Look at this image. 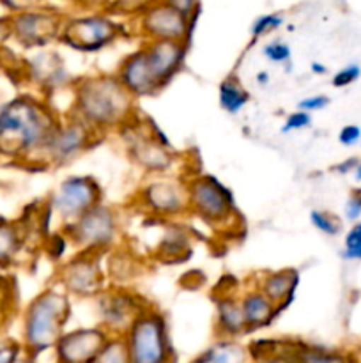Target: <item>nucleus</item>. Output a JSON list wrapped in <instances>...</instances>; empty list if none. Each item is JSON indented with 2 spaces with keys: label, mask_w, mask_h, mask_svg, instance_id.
<instances>
[{
  "label": "nucleus",
  "mask_w": 361,
  "mask_h": 363,
  "mask_svg": "<svg viewBox=\"0 0 361 363\" xmlns=\"http://www.w3.org/2000/svg\"><path fill=\"white\" fill-rule=\"evenodd\" d=\"M62 116L39 94L13 96L0 105V160L32 165Z\"/></svg>",
  "instance_id": "nucleus-1"
},
{
  "label": "nucleus",
  "mask_w": 361,
  "mask_h": 363,
  "mask_svg": "<svg viewBox=\"0 0 361 363\" xmlns=\"http://www.w3.org/2000/svg\"><path fill=\"white\" fill-rule=\"evenodd\" d=\"M69 116L78 117L101 137L115 133L138 113L137 99L124 89L115 73H94L71 85Z\"/></svg>",
  "instance_id": "nucleus-2"
},
{
  "label": "nucleus",
  "mask_w": 361,
  "mask_h": 363,
  "mask_svg": "<svg viewBox=\"0 0 361 363\" xmlns=\"http://www.w3.org/2000/svg\"><path fill=\"white\" fill-rule=\"evenodd\" d=\"M71 318V296L57 284L35 294L25 307L21 319V346L25 353L38 358L53 350L66 332Z\"/></svg>",
  "instance_id": "nucleus-3"
},
{
  "label": "nucleus",
  "mask_w": 361,
  "mask_h": 363,
  "mask_svg": "<svg viewBox=\"0 0 361 363\" xmlns=\"http://www.w3.org/2000/svg\"><path fill=\"white\" fill-rule=\"evenodd\" d=\"M115 135L120 137L127 160L145 176L172 174L176 169L177 155L172 144L149 117L140 119V113H137L122 124Z\"/></svg>",
  "instance_id": "nucleus-4"
},
{
  "label": "nucleus",
  "mask_w": 361,
  "mask_h": 363,
  "mask_svg": "<svg viewBox=\"0 0 361 363\" xmlns=\"http://www.w3.org/2000/svg\"><path fill=\"white\" fill-rule=\"evenodd\" d=\"M127 27L110 11H91L64 20L59 43L78 53L92 55L126 35Z\"/></svg>",
  "instance_id": "nucleus-5"
},
{
  "label": "nucleus",
  "mask_w": 361,
  "mask_h": 363,
  "mask_svg": "<svg viewBox=\"0 0 361 363\" xmlns=\"http://www.w3.org/2000/svg\"><path fill=\"white\" fill-rule=\"evenodd\" d=\"M186 179L191 216L216 230H227L236 225L239 211L229 186L211 174H193Z\"/></svg>",
  "instance_id": "nucleus-6"
},
{
  "label": "nucleus",
  "mask_w": 361,
  "mask_h": 363,
  "mask_svg": "<svg viewBox=\"0 0 361 363\" xmlns=\"http://www.w3.org/2000/svg\"><path fill=\"white\" fill-rule=\"evenodd\" d=\"M133 202L142 213L158 222L190 216V191L186 177L161 174L147 176L134 191Z\"/></svg>",
  "instance_id": "nucleus-7"
},
{
  "label": "nucleus",
  "mask_w": 361,
  "mask_h": 363,
  "mask_svg": "<svg viewBox=\"0 0 361 363\" xmlns=\"http://www.w3.org/2000/svg\"><path fill=\"white\" fill-rule=\"evenodd\" d=\"M105 137L92 130L91 126L80 121L78 117L62 116L60 123L48 137L46 144L35 156L32 167L39 169H62L69 165L81 155L91 151Z\"/></svg>",
  "instance_id": "nucleus-8"
},
{
  "label": "nucleus",
  "mask_w": 361,
  "mask_h": 363,
  "mask_svg": "<svg viewBox=\"0 0 361 363\" xmlns=\"http://www.w3.org/2000/svg\"><path fill=\"white\" fill-rule=\"evenodd\" d=\"M69 238L73 250L103 254L122 243L120 215L113 206L99 202L74 222L60 227Z\"/></svg>",
  "instance_id": "nucleus-9"
},
{
  "label": "nucleus",
  "mask_w": 361,
  "mask_h": 363,
  "mask_svg": "<svg viewBox=\"0 0 361 363\" xmlns=\"http://www.w3.org/2000/svg\"><path fill=\"white\" fill-rule=\"evenodd\" d=\"M124 339L131 363H173L168 323L165 314L152 303L134 319Z\"/></svg>",
  "instance_id": "nucleus-10"
},
{
  "label": "nucleus",
  "mask_w": 361,
  "mask_h": 363,
  "mask_svg": "<svg viewBox=\"0 0 361 363\" xmlns=\"http://www.w3.org/2000/svg\"><path fill=\"white\" fill-rule=\"evenodd\" d=\"M9 16L13 41L27 52L50 48L59 43L64 20H66V14L45 4L25 7L16 13H11Z\"/></svg>",
  "instance_id": "nucleus-11"
},
{
  "label": "nucleus",
  "mask_w": 361,
  "mask_h": 363,
  "mask_svg": "<svg viewBox=\"0 0 361 363\" xmlns=\"http://www.w3.org/2000/svg\"><path fill=\"white\" fill-rule=\"evenodd\" d=\"M45 201L59 227H64L103 202V188L96 177L71 174L53 188Z\"/></svg>",
  "instance_id": "nucleus-12"
},
{
  "label": "nucleus",
  "mask_w": 361,
  "mask_h": 363,
  "mask_svg": "<svg viewBox=\"0 0 361 363\" xmlns=\"http://www.w3.org/2000/svg\"><path fill=\"white\" fill-rule=\"evenodd\" d=\"M103 257V254L74 250L57 266L55 284L71 298L94 300L108 286Z\"/></svg>",
  "instance_id": "nucleus-13"
},
{
  "label": "nucleus",
  "mask_w": 361,
  "mask_h": 363,
  "mask_svg": "<svg viewBox=\"0 0 361 363\" xmlns=\"http://www.w3.org/2000/svg\"><path fill=\"white\" fill-rule=\"evenodd\" d=\"M149 305L151 301L145 300L140 293L120 286H106L94 298L98 325L110 335H124Z\"/></svg>",
  "instance_id": "nucleus-14"
},
{
  "label": "nucleus",
  "mask_w": 361,
  "mask_h": 363,
  "mask_svg": "<svg viewBox=\"0 0 361 363\" xmlns=\"http://www.w3.org/2000/svg\"><path fill=\"white\" fill-rule=\"evenodd\" d=\"M23 82L38 91L39 96L50 99V96L73 85V77L66 66V60L59 52L50 48L32 50L21 57Z\"/></svg>",
  "instance_id": "nucleus-15"
},
{
  "label": "nucleus",
  "mask_w": 361,
  "mask_h": 363,
  "mask_svg": "<svg viewBox=\"0 0 361 363\" xmlns=\"http://www.w3.org/2000/svg\"><path fill=\"white\" fill-rule=\"evenodd\" d=\"M134 23L142 41L172 39V41L191 43L197 20L184 16L163 0H152L134 16Z\"/></svg>",
  "instance_id": "nucleus-16"
},
{
  "label": "nucleus",
  "mask_w": 361,
  "mask_h": 363,
  "mask_svg": "<svg viewBox=\"0 0 361 363\" xmlns=\"http://www.w3.org/2000/svg\"><path fill=\"white\" fill-rule=\"evenodd\" d=\"M108 337L110 333L99 325L64 332L53 346L55 363H94Z\"/></svg>",
  "instance_id": "nucleus-17"
},
{
  "label": "nucleus",
  "mask_w": 361,
  "mask_h": 363,
  "mask_svg": "<svg viewBox=\"0 0 361 363\" xmlns=\"http://www.w3.org/2000/svg\"><path fill=\"white\" fill-rule=\"evenodd\" d=\"M147 55L149 67L158 80L159 87L166 89L173 78L184 69L191 43L172 41V39H149L142 41Z\"/></svg>",
  "instance_id": "nucleus-18"
},
{
  "label": "nucleus",
  "mask_w": 361,
  "mask_h": 363,
  "mask_svg": "<svg viewBox=\"0 0 361 363\" xmlns=\"http://www.w3.org/2000/svg\"><path fill=\"white\" fill-rule=\"evenodd\" d=\"M115 74L120 84L124 85V89L137 101L144 98H154L163 91L156 77L152 74L151 67H149L147 55H145V50L142 45L120 60Z\"/></svg>",
  "instance_id": "nucleus-19"
},
{
  "label": "nucleus",
  "mask_w": 361,
  "mask_h": 363,
  "mask_svg": "<svg viewBox=\"0 0 361 363\" xmlns=\"http://www.w3.org/2000/svg\"><path fill=\"white\" fill-rule=\"evenodd\" d=\"M214 328L216 335L227 339H239L248 335L246 319H244L243 307H241L239 293L234 289H227L214 296Z\"/></svg>",
  "instance_id": "nucleus-20"
},
{
  "label": "nucleus",
  "mask_w": 361,
  "mask_h": 363,
  "mask_svg": "<svg viewBox=\"0 0 361 363\" xmlns=\"http://www.w3.org/2000/svg\"><path fill=\"white\" fill-rule=\"evenodd\" d=\"M103 266H105L108 286L120 287H131L134 280L140 279L145 268L140 255L134 254V250H131V248L124 247L122 243L106 252L105 257H103Z\"/></svg>",
  "instance_id": "nucleus-21"
},
{
  "label": "nucleus",
  "mask_w": 361,
  "mask_h": 363,
  "mask_svg": "<svg viewBox=\"0 0 361 363\" xmlns=\"http://www.w3.org/2000/svg\"><path fill=\"white\" fill-rule=\"evenodd\" d=\"M299 272L296 268H283L262 272L258 280H255V284L278 307L280 314H282L292 305L296 291L299 287Z\"/></svg>",
  "instance_id": "nucleus-22"
},
{
  "label": "nucleus",
  "mask_w": 361,
  "mask_h": 363,
  "mask_svg": "<svg viewBox=\"0 0 361 363\" xmlns=\"http://www.w3.org/2000/svg\"><path fill=\"white\" fill-rule=\"evenodd\" d=\"M239 300L241 307H243L244 319H246L248 333L268 328L280 315L278 307L258 289V286L255 282L241 291Z\"/></svg>",
  "instance_id": "nucleus-23"
},
{
  "label": "nucleus",
  "mask_w": 361,
  "mask_h": 363,
  "mask_svg": "<svg viewBox=\"0 0 361 363\" xmlns=\"http://www.w3.org/2000/svg\"><path fill=\"white\" fill-rule=\"evenodd\" d=\"M154 255L165 264H177L190 259L191 234L179 220H168L163 227V234L158 240Z\"/></svg>",
  "instance_id": "nucleus-24"
},
{
  "label": "nucleus",
  "mask_w": 361,
  "mask_h": 363,
  "mask_svg": "<svg viewBox=\"0 0 361 363\" xmlns=\"http://www.w3.org/2000/svg\"><path fill=\"white\" fill-rule=\"evenodd\" d=\"M30 240L27 223L0 216V268H9L18 262Z\"/></svg>",
  "instance_id": "nucleus-25"
},
{
  "label": "nucleus",
  "mask_w": 361,
  "mask_h": 363,
  "mask_svg": "<svg viewBox=\"0 0 361 363\" xmlns=\"http://www.w3.org/2000/svg\"><path fill=\"white\" fill-rule=\"evenodd\" d=\"M250 358V351L239 340L218 337L212 346H209L191 363H248Z\"/></svg>",
  "instance_id": "nucleus-26"
},
{
  "label": "nucleus",
  "mask_w": 361,
  "mask_h": 363,
  "mask_svg": "<svg viewBox=\"0 0 361 363\" xmlns=\"http://www.w3.org/2000/svg\"><path fill=\"white\" fill-rule=\"evenodd\" d=\"M250 91L236 74H229L218 84V105L229 116H239L250 103Z\"/></svg>",
  "instance_id": "nucleus-27"
},
{
  "label": "nucleus",
  "mask_w": 361,
  "mask_h": 363,
  "mask_svg": "<svg viewBox=\"0 0 361 363\" xmlns=\"http://www.w3.org/2000/svg\"><path fill=\"white\" fill-rule=\"evenodd\" d=\"M292 357L296 363H347L345 357L338 351L304 342L292 344Z\"/></svg>",
  "instance_id": "nucleus-28"
},
{
  "label": "nucleus",
  "mask_w": 361,
  "mask_h": 363,
  "mask_svg": "<svg viewBox=\"0 0 361 363\" xmlns=\"http://www.w3.org/2000/svg\"><path fill=\"white\" fill-rule=\"evenodd\" d=\"M308 220H310L311 227H314L315 230H319L322 236L336 238L342 234V220H340V216H336L335 213L328 211V209H311L310 215H308Z\"/></svg>",
  "instance_id": "nucleus-29"
},
{
  "label": "nucleus",
  "mask_w": 361,
  "mask_h": 363,
  "mask_svg": "<svg viewBox=\"0 0 361 363\" xmlns=\"http://www.w3.org/2000/svg\"><path fill=\"white\" fill-rule=\"evenodd\" d=\"M94 363H131L124 335H110Z\"/></svg>",
  "instance_id": "nucleus-30"
},
{
  "label": "nucleus",
  "mask_w": 361,
  "mask_h": 363,
  "mask_svg": "<svg viewBox=\"0 0 361 363\" xmlns=\"http://www.w3.org/2000/svg\"><path fill=\"white\" fill-rule=\"evenodd\" d=\"M69 248H73L71 247L69 238L66 236V233L60 227H57L53 233H50L42 240V250H45V254L48 255L50 261L59 262V264L69 255V252H67Z\"/></svg>",
  "instance_id": "nucleus-31"
},
{
  "label": "nucleus",
  "mask_w": 361,
  "mask_h": 363,
  "mask_svg": "<svg viewBox=\"0 0 361 363\" xmlns=\"http://www.w3.org/2000/svg\"><path fill=\"white\" fill-rule=\"evenodd\" d=\"M285 25V16L282 13H265L260 16L255 18V21L250 27V35L253 38V41L265 38V35L275 34L276 30Z\"/></svg>",
  "instance_id": "nucleus-32"
},
{
  "label": "nucleus",
  "mask_w": 361,
  "mask_h": 363,
  "mask_svg": "<svg viewBox=\"0 0 361 363\" xmlns=\"http://www.w3.org/2000/svg\"><path fill=\"white\" fill-rule=\"evenodd\" d=\"M340 257L347 262H361V220L350 223V227L343 234Z\"/></svg>",
  "instance_id": "nucleus-33"
},
{
  "label": "nucleus",
  "mask_w": 361,
  "mask_h": 363,
  "mask_svg": "<svg viewBox=\"0 0 361 363\" xmlns=\"http://www.w3.org/2000/svg\"><path fill=\"white\" fill-rule=\"evenodd\" d=\"M262 55L276 66H289L292 60V48L283 39H269L262 45Z\"/></svg>",
  "instance_id": "nucleus-34"
},
{
  "label": "nucleus",
  "mask_w": 361,
  "mask_h": 363,
  "mask_svg": "<svg viewBox=\"0 0 361 363\" xmlns=\"http://www.w3.org/2000/svg\"><path fill=\"white\" fill-rule=\"evenodd\" d=\"M361 78V66L357 62L345 64L343 67H340L335 74L331 77V85L335 89H345L350 87L353 84H356Z\"/></svg>",
  "instance_id": "nucleus-35"
},
{
  "label": "nucleus",
  "mask_w": 361,
  "mask_h": 363,
  "mask_svg": "<svg viewBox=\"0 0 361 363\" xmlns=\"http://www.w3.org/2000/svg\"><path fill=\"white\" fill-rule=\"evenodd\" d=\"M311 113L306 110L296 108L290 113H287L285 121L282 124V133H296V131H303L311 126Z\"/></svg>",
  "instance_id": "nucleus-36"
},
{
  "label": "nucleus",
  "mask_w": 361,
  "mask_h": 363,
  "mask_svg": "<svg viewBox=\"0 0 361 363\" xmlns=\"http://www.w3.org/2000/svg\"><path fill=\"white\" fill-rule=\"evenodd\" d=\"M343 220L347 223L360 222L361 220V188H354L343 204Z\"/></svg>",
  "instance_id": "nucleus-37"
},
{
  "label": "nucleus",
  "mask_w": 361,
  "mask_h": 363,
  "mask_svg": "<svg viewBox=\"0 0 361 363\" xmlns=\"http://www.w3.org/2000/svg\"><path fill=\"white\" fill-rule=\"evenodd\" d=\"M329 105H331V99H329V96H326V94L304 96L303 99H299V101H297V108L306 110V112H310V113L326 110Z\"/></svg>",
  "instance_id": "nucleus-38"
},
{
  "label": "nucleus",
  "mask_w": 361,
  "mask_h": 363,
  "mask_svg": "<svg viewBox=\"0 0 361 363\" xmlns=\"http://www.w3.org/2000/svg\"><path fill=\"white\" fill-rule=\"evenodd\" d=\"M338 142L343 147H354L361 142V128L357 124H345L338 131Z\"/></svg>",
  "instance_id": "nucleus-39"
},
{
  "label": "nucleus",
  "mask_w": 361,
  "mask_h": 363,
  "mask_svg": "<svg viewBox=\"0 0 361 363\" xmlns=\"http://www.w3.org/2000/svg\"><path fill=\"white\" fill-rule=\"evenodd\" d=\"M163 2L183 13L184 16L193 18V20H197L198 13H200V0H163Z\"/></svg>",
  "instance_id": "nucleus-40"
},
{
  "label": "nucleus",
  "mask_w": 361,
  "mask_h": 363,
  "mask_svg": "<svg viewBox=\"0 0 361 363\" xmlns=\"http://www.w3.org/2000/svg\"><path fill=\"white\" fill-rule=\"evenodd\" d=\"M21 353H23L21 342H14V340L2 342L0 344V363H14Z\"/></svg>",
  "instance_id": "nucleus-41"
},
{
  "label": "nucleus",
  "mask_w": 361,
  "mask_h": 363,
  "mask_svg": "<svg viewBox=\"0 0 361 363\" xmlns=\"http://www.w3.org/2000/svg\"><path fill=\"white\" fill-rule=\"evenodd\" d=\"M9 41H13V32H11V16L9 14H4L0 16V50L6 48L9 45Z\"/></svg>",
  "instance_id": "nucleus-42"
},
{
  "label": "nucleus",
  "mask_w": 361,
  "mask_h": 363,
  "mask_svg": "<svg viewBox=\"0 0 361 363\" xmlns=\"http://www.w3.org/2000/svg\"><path fill=\"white\" fill-rule=\"evenodd\" d=\"M4 7L7 9V14L16 13V11L25 9V7L38 6V4H42V0H0Z\"/></svg>",
  "instance_id": "nucleus-43"
},
{
  "label": "nucleus",
  "mask_w": 361,
  "mask_h": 363,
  "mask_svg": "<svg viewBox=\"0 0 361 363\" xmlns=\"http://www.w3.org/2000/svg\"><path fill=\"white\" fill-rule=\"evenodd\" d=\"M361 158H357V156H350V158H345L343 162L336 163L335 167H333V170H335L336 174H340V176H350L354 170V167H356V163L360 162Z\"/></svg>",
  "instance_id": "nucleus-44"
},
{
  "label": "nucleus",
  "mask_w": 361,
  "mask_h": 363,
  "mask_svg": "<svg viewBox=\"0 0 361 363\" xmlns=\"http://www.w3.org/2000/svg\"><path fill=\"white\" fill-rule=\"evenodd\" d=\"M328 66H326L324 62H319V60H314V62L310 64V73L311 74H317V77H324V74H328Z\"/></svg>",
  "instance_id": "nucleus-45"
},
{
  "label": "nucleus",
  "mask_w": 361,
  "mask_h": 363,
  "mask_svg": "<svg viewBox=\"0 0 361 363\" xmlns=\"http://www.w3.org/2000/svg\"><path fill=\"white\" fill-rule=\"evenodd\" d=\"M269 80H271V77H269L268 71H258L257 77H255V82H257L260 87H264V85L269 84Z\"/></svg>",
  "instance_id": "nucleus-46"
},
{
  "label": "nucleus",
  "mask_w": 361,
  "mask_h": 363,
  "mask_svg": "<svg viewBox=\"0 0 361 363\" xmlns=\"http://www.w3.org/2000/svg\"><path fill=\"white\" fill-rule=\"evenodd\" d=\"M350 176L354 177V181H356V183H361V160L356 163V167H354V170Z\"/></svg>",
  "instance_id": "nucleus-47"
},
{
  "label": "nucleus",
  "mask_w": 361,
  "mask_h": 363,
  "mask_svg": "<svg viewBox=\"0 0 361 363\" xmlns=\"http://www.w3.org/2000/svg\"><path fill=\"white\" fill-rule=\"evenodd\" d=\"M14 363H35V358L30 357V354L25 353V351H23V353L20 354V358H18V360Z\"/></svg>",
  "instance_id": "nucleus-48"
},
{
  "label": "nucleus",
  "mask_w": 361,
  "mask_h": 363,
  "mask_svg": "<svg viewBox=\"0 0 361 363\" xmlns=\"http://www.w3.org/2000/svg\"><path fill=\"white\" fill-rule=\"evenodd\" d=\"M2 73H4V67H2V62H0V77H2Z\"/></svg>",
  "instance_id": "nucleus-49"
}]
</instances>
